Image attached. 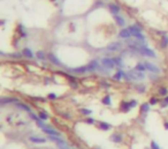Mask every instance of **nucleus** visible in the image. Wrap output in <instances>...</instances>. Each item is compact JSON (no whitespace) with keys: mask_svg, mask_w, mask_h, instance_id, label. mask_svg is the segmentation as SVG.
<instances>
[{"mask_svg":"<svg viewBox=\"0 0 168 149\" xmlns=\"http://www.w3.org/2000/svg\"><path fill=\"white\" fill-rule=\"evenodd\" d=\"M127 79L128 80H136V81H140V80H144V74L143 72H138V71H135V72H129L127 73Z\"/></svg>","mask_w":168,"mask_h":149,"instance_id":"f257e3e1","label":"nucleus"},{"mask_svg":"<svg viewBox=\"0 0 168 149\" xmlns=\"http://www.w3.org/2000/svg\"><path fill=\"white\" fill-rule=\"evenodd\" d=\"M101 64L105 66L107 69H113L115 67V63H114V59H110V58H104L101 59Z\"/></svg>","mask_w":168,"mask_h":149,"instance_id":"f03ea898","label":"nucleus"},{"mask_svg":"<svg viewBox=\"0 0 168 149\" xmlns=\"http://www.w3.org/2000/svg\"><path fill=\"white\" fill-rule=\"evenodd\" d=\"M138 51L140 52L142 54H144V56L146 57H155V53H154L153 51H152L151 49H149V47H145V46H142Z\"/></svg>","mask_w":168,"mask_h":149,"instance_id":"7ed1b4c3","label":"nucleus"},{"mask_svg":"<svg viewBox=\"0 0 168 149\" xmlns=\"http://www.w3.org/2000/svg\"><path fill=\"white\" fill-rule=\"evenodd\" d=\"M107 49H108V51H120V50L122 49V44L119 42L110 43V44H108Z\"/></svg>","mask_w":168,"mask_h":149,"instance_id":"20e7f679","label":"nucleus"},{"mask_svg":"<svg viewBox=\"0 0 168 149\" xmlns=\"http://www.w3.org/2000/svg\"><path fill=\"white\" fill-rule=\"evenodd\" d=\"M128 29H129V31H130V33H131V35H132V36H135V37L138 35V34H140V33H142V28H140L139 26H137V24H135V26L129 27Z\"/></svg>","mask_w":168,"mask_h":149,"instance_id":"39448f33","label":"nucleus"},{"mask_svg":"<svg viewBox=\"0 0 168 149\" xmlns=\"http://www.w3.org/2000/svg\"><path fill=\"white\" fill-rule=\"evenodd\" d=\"M145 67H146L147 71H150V72H152V73H159L160 72V69H159L158 66L153 65V64H151V63H145Z\"/></svg>","mask_w":168,"mask_h":149,"instance_id":"423d86ee","label":"nucleus"},{"mask_svg":"<svg viewBox=\"0 0 168 149\" xmlns=\"http://www.w3.org/2000/svg\"><path fill=\"white\" fill-rule=\"evenodd\" d=\"M43 131L45 133H47V134H50V135H57V136H59L60 135V133L58 132V131H55V130H53V128H50V127H43Z\"/></svg>","mask_w":168,"mask_h":149,"instance_id":"0eeeda50","label":"nucleus"},{"mask_svg":"<svg viewBox=\"0 0 168 149\" xmlns=\"http://www.w3.org/2000/svg\"><path fill=\"white\" fill-rule=\"evenodd\" d=\"M48 58H50V60L52 61L53 64H55V65H57V66H61V65H62V64H61V61H60L59 59H58L57 57H55L53 53H50V54H48Z\"/></svg>","mask_w":168,"mask_h":149,"instance_id":"6e6552de","label":"nucleus"},{"mask_svg":"<svg viewBox=\"0 0 168 149\" xmlns=\"http://www.w3.org/2000/svg\"><path fill=\"white\" fill-rule=\"evenodd\" d=\"M119 36H120L121 38H129V37L131 36V33L129 31V29H123V30L120 31Z\"/></svg>","mask_w":168,"mask_h":149,"instance_id":"1a4fd4ad","label":"nucleus"},{"mask_svg":"<svg viewBox=\"0 0 168 149\" xmlns=\"http://www.w3.org/2000/svg\"><path fill=\"white\" fill-rule=\"evenodd\" d=\"M109 9H110V12H112L114 15H116L117 13L120 12V7L117 5H115V4H110V5H109Z\"/></svg>","mask_w":168,"mask_h":149,"instance_id":"9d476101","label":"nucleus"},{"mask_svg":"<svg viewBox=\"0 0 168 149\" xmlns=\"http://www.w3.org/2000/svg\"><path fill=\"white\" fill-rule=\"evenodd\" d=\"M114 19H115V21H116V23L119 24V26H121V27H123L124 24H126V22H124V19L123 17H121L120 15H115L114 16Z\"/></svg>","mask_w":168,"mask_h":149,"instance_id":"9b49d317","label":"nucleus"},{"mask_svg":"<svg viewBox=\"0 0 168 149\" xmlns=\"http://www.w3.org/2000/svg\"><path fill=\"white\" fill-rule=\"evenodd\" d=\"M30 141L35 142V143H44V142L46 141L45 139H43V137H38V136H31L30 137Z\"/></svg>","mask_w":168,"mask_h":149,"instance_id":"f8f14e48","label":"nucleus"},{"mask_svg":"<svg viewBox=\"0 0 168 149\" xmlns=\"http://www.w3.org/2000/svg\"><path fill=\"white\" fill-rule=\"evenodd\" d=\"M112 127V125H109V124H107V123H105V121H101L100 124H99V128L100 130H104V131H107V130H109V128Z\"/></svg>","mask_w":168,"mask_h":149,"instance_id":"ddd939ff","label":"nucleus"},{"mask_svg":"<svg viewBox=\"0 0 168 149\" xmlns=\"http://www.w3.org/2000/svg\"><path fill=\"white\" fill-rule=\"evenodd\" d=\"M135 69L138 71V72H144L145 69H146V67H145V64H137V65L135 66Z\"/></svg>","mask_w":168,"mask_h":149,"instance_id":"4468645a","label":"nucleus"},{"mask_svg":"<svg viewBox=\"0 0 168 149\" xmlns=\"http://www.w3.org/2000/svg\"><path fill=\"white\" fill-rule=\"evenodd\" d=\"M110 139L113 140V142H115V143H119V142L122 140V137H121V135H120V134H113L112 136H110Z\"/></svg>","mask_w":168,"mask_h":149,"instance_id":"2eb2a0df","label":"nucleus"},{"mask_svg":"<svg viewBox=\"0 0 168 149\" xmlns=\"http://www.w3.org/2000/svg\"><path fill=\"white\" fill-rule=\"evenodd\" d=\"M74 72H76V73H85V72H87V66H83V67L74 68Z\"/></svg>","mask_w":168,"mask_h":149,"instance_id":"dca6fc26","label":"nucleus"},{"mask_svg":"<svg viewBox=\"0 0 168 149\" xmlns=\"http://www.w3.org/2000/svg\"><path fill=\"white\" fill-rule=\"evenodd\" d=\"M23 54H24L25 57H29V58H31L33 54H32V52H31V50L30 49H28V47H25L24 50H23Z\"/></svg>","mask_w":168,"mask_h":149,"instance_id":"f3484780","label":"nucleus"},{"mask_svg":"<svg viewBox=\"0 0 168 149\" xmlns=\"http://www.w3.org/2000/svg\"><path fill=\"white\" fill-rule=\"evenodd\" d=\"M140 110H142V112H147L150 110V104L149 103H144L142 105V107H140Z\"/></svg>","mask_w":168,"mask_h":149,"instance_id":"a211bd4d","label":"nucleus"},{"mask_svg":"<svg viewBox=\"0 0 168 149\" xmlns=\"http://www.w3.org/2000/svg\"><path fill=\"white\" fill-rule=\"evenodd\" d=\"M122 110H123L124 112H127V111H129V110L131 109L130 107V104H129V103H122Z\"/></svg>","mask_w":168,"mask_h":149,"instance_id":"6ab92c4d","label":"nucleus"},{"mask_svg":"<svg viewBox=\"0 0 168 149\" xmlns=\"http://www.w3.org/2000/svg\"><path fill=\"white\" fill-rule=\"evenodd\" d=\"M57 144H58V147H59V149H70L66 143H64V141L59 142V143H57Z\"/></svg>","mask_w":168,"mask_h":149,"instance_id":"aec40b11","label":"nucleus"},{"mask_svg":"<svg viewBox=\"0 0 168 149\" xmlns=\"http://www.w3.org/2000/svg\"><path fill=\"white\" fill-rule=\"evenodd\" d=\"M36 57L38 59H40V60H44V59H45V53H44L43 51H38L36 53Z\"/></svg>","mask_w":168,"mask_h":149,"instance_id":"412c9836","label":"nucleus"},{"mask_svg":"<svg viewBox=\"0 0 168 149\" xmlns=\"http://www.w3.org/2000/svg\"><path fill=\"white\" fill-rule=\"evenodd\" d=\"M122 75H123V74H122V72H120V71H119V72H117L116 74H114V76H113V79H114V80H116V81H120V80L122 79Z\"/></svg>","mask_w":168,"mask_h":149,"instance_id":"4be33fe9","label":"nucleus"},{"mask_svg":"<svg viewBox=\"0 0 168 149\" xmlns=\"http://www.w3.org/2000/svg\"><path fill=\"white\" fill-rule=\"evenodd\" d=\"M38 117L41 119V120H46V119H48V114L46 113V112H40V113L38 114Z\"/></svg>","mask_w":168,"mask_h":149,"instance_id":"5701e85b","label":"nucleus"},{"mask_svg":"<svg viewBox=\"0 0 168 149\" xmlns=\"http://www.w3.org/2000/svg\"><path fill=\"white\" fill-rule=\"evenodd\" d=\"M103 103H104V104H106V105L110 104V96H105L104 100H103Z\"/></svg>","mask_w":168,"mask_h":149,"instance_id":"b1692460","label":"nucleus"},{"mask_svg":"<svg viewBox=\"0 0 168 149\" xmlns=\"http://www.w3.org/2000/svg\"><path fill=\"white\" fill-rule=\"evenodd\" d=\"M114 63H115V65H117V66H122V65H123L121 58H114Z\"/></svg>","mask_w":168,"mask_h":149,"instance_id":"393cba45","label":"nucleus"},{"mask_svg":"<svg viewBox=\"0 0 168 149\" xmlns=\"http://www.w3.org/2000/svg\"><path fill=\"white\" fill-rule=\"evenodd\" d=\"M168 45V36H163L162 37V46H167Z\"/></svg>","mask_w":168,"mask_h":149,"instance_id":"a878e982","label":"nucleus"},{"mask_svg":"<svg viewBox=\"0 0 168 149\" xmlns=\"http://www.w3.org/2000/svg\"><path fill=\"white\" fill-rule=\"evenodd\" d=\"M159 94H160L161 96H166V95H167V89H166V88H160Z\"/></svg>","mask_w":168,"mask_h":149,"instance_id":"bb28decb","label":"nucleus"},{"mask_svg":"<svg viewBox=\"0 0 168 149\" xmlns=\"http://www.w3.org/2000/svg\"><path fill=\"white\" fill-rule=\"evenodd\" d=\"M17 107H21V109L25 110V111H30V107L27 106V105H24V104H17Z\"/></svg>","mask_w":168,"mask_h":149,"instance_id":"cd10ccee","label":"nucleus"},{"mask_svg":"<svg viewBox=\"0 0 168 149\" xmlns=\"http://www.w3.org/2000/svg\"><path fill=\"white\" fill-rule=\"evenodd\" d=\"M36 123H37V125H38L39 127H41V128H43V127H45V125H44V123L40 120V118H38V119H37V120H36Z\"/></svg>","mask_w":168,"mask_h":149,"instance_id":"c85d7f7f","label":"nucleus"},{"mask_svg":"<svg viewBox=\"0 0 168 149\" xmlns=\"http://www.w3.org/2000/svg\"><path fill=\"white\" fill-rule=\"evenodd\" d=\"M151 148H152V149H160V147H159L154 141H152V142H151Z\"/></svg>","mask_w":168,"mask_h":149,"instance_id":"c756f323","label":"nucleus"},{"mask_svg":"<svg viewBox=\"0 0 168 149\" xmlns=\"http://www.w3.org/2000/svg\"><path fill=\"white\" fill-rule=\"evenodd\" d=\"M156 102H158V100H156V98H154V97H152L151 100H150V104H151V105L156 104Z\"/></svg>","mask_w":168,"mask_h":149,"instance_id":"7c9ffc66","label":"nucleus"},{"mask_svg":"<svg viewBox=\"0 0 168 149\" xmlns=\"http://www.w3.org/2000/svg\"><path fill=\"white\" fill-rule=\"evenodd\" d=\"M57 97L58 96L55 95V94H50V95H48V98H50V100H55Z\"/></svg>","mask_w":168,"mask_h":149,"instance_id":"2f4dec72","label":"nucleus"},{"mask_svg":"<svg viewBox=\"0 0 168 149\" xmlns=\"http://www.w3.org/2000/svg\"><path fill=\"white\" fill-rule=\"evenodd\" d=\"M82 113H84V114H90V113H91V111H90V110H86V109H83V110H82Z\"/></svg>","mask_w":168,"mask_h":149,"instance_id":"473e14b6","label":"nucleus"},{"mask_svg":"<svg viewBox=\"0 0 168 149\" xmlns=\"http://www.w3.org/2000/svg\"><path fill=\"white\" fill-rule=\"evenodd\" d=\"M86 123L87 124H93L94 123V119L93 118H87L86 119Z\"/></svg>","mask_w":168,"mask_h":149,"instance_id":"72a5a7b5","label":"nucleus"},{"mask_svg":"<svg viewBox=\"0 0 168 149\" xmlns=\"http://www.w3.org/2000/svg\"><path fill=\"white\" fill-rule=\"evenodd\" d=\"M129 104H130V107H135L136 106V101H131Z\"/></svg>","mask_w":168,"mask_h":149,"instance_id":"f704fd0d","label":"nucleus"},{"mask_svg":"<svg viewBox=\"0 0 168 149\" xmlns=\"http://www.w3.org/2000/svg\"><path fill=\"white\" fill-rule=\"evenodd\" d=\"M144 86H139V88H137V90L138 91H140V93H143V91H144Z\"/></svg>","mask_w":168,"mask_h":149,"instance_id":"c9c22d12","label":"nucleus"},{"mask_svg":"<svg viewBox=\"0 0 168 149\" xmlns=\"http://www.w3.org/2000/svg\"><path fill=\"white\" fill-rule=\"evenodd\" d=\"M163 126H165V128H166V130H168V121H166V123H165V125H163Z\"/></svg>","mask_w":168,"mask_h":149,"instance_id":"e433bc0d","label":"nucleus"},{"mask_svg":"<svg viewBox=\"0 0 168 149\" xmlns=\"http://www.w3.org/2000/svg\"><path fill=\"white\" fill-rule=\"evenodd\" d=\"M165 102L168 104V96H166V97H165Z\"/></svg>","mask_w":168,"mask_h":149,"instance_id":"4c0bfd02","label":"nucleus"},{"mask_svg":"<svg viewBox=\"0 0 168 149\" xmlns=\"http://www.w3.org/2000/svg\"><path fill=\"white\" fill-rule=\"evenodd\" d=\"M96 149H98V148H96Z\"/></svg>","mask_w":168,"mask_h":149,"instance_id":"58836bf2","label":"nucleus"}]
</instances>
